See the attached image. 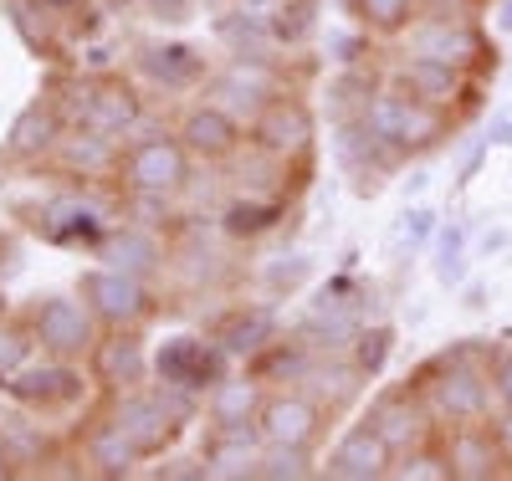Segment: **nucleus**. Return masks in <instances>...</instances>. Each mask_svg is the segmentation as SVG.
<instances>
[{
	"label": "nucleus",
	"instance_id": "2eb2a0df",
	"mask_svg": "<svg viewBox=\"0 0 512 481\" xmlns=\"http://www.w3.org/2000/svg\"><path fill=\"white\" fill-rule=\"evenodd\" d=\"M323 425V400L303 395V389H272L262 400V415H256V430L267 446H318Z\"/></svg>",
	"mask_w": 512,
	"mask_h": 481
},
{
	"label": "nucleus",
	"instance_id": "a18cd8bd",
	"mask_svg": "<svg viewBox=\"0 0 512 481\" xmlns=\"http://www.w3.org/2000/svg\"><path fill=\"white\" fill-rule=\"evenodd\" d=\"M159 481H210V466L205 456H169L164 466H154Z\"/></svg>",
	"mask_w": 512,
	"mask_h": 481
},
{
	"label": "nucleus",
	"instance_id": "6ab92c4d",
	"mask_svg": "<svg viewBox=\"0 0 512 481\" xmlns=\"http://www.w3.org/2000/svg\"><path fill=\"white\" fill-rule=\"evenodd\" d=\"M180 144L190 149V159H200V164H226L241 144H246V134H241V118L231 113V108H221V103H200V108H190L185 118H180Z\"/></svg>",
	"mask_w": 512,
	"mask_h": 481
},
{
	"label": "nucleus",
	"instance_id": "aec40b11",
	"mask_svg": "<svg viewBox=\"0 0 512 481\" xmlns=\"http://www.w3.org/2000/svg\"><path fill=\"white\" fill-rule=\"evenodd\" d=\"M441 451H446L456 481H497V476H507V456H502L487 420L482 425H451Z\"/></svg>",
	"mask_w": 512,
	"mask_h": 481
},
{
	"label": "nucleus",
	"instance_id": "2f4dec72",
	"mask_svg": "<svg viewBox=\"0 0 512 481\" xmlns=\"http://www.w3.org/2000/svg\"><path fill=\"white\" fill-rule=\"evenodd\" d=\"M216 31H221V41L231 47V57H272V52H277L267 11H251V6H241V11H231V16H226Z\"/></svg>",
	"mask_w": 512,
	"mask_h": 481
},
{
	"label": "nucleus",
	"instance_id": "4c0bfd02",
	"mask_svg": "<svg viewBox=\"0 0 512 481\" xmlns=\"http://www.w3.org/2000/svg\"><path fill=\"white\" fill-rule=\"evenodd\" d=\"M11 6V26L21 31V41L36 52V57H52L57 41H52V11H41V0H6Z\"/></svg>",
	"mask_w": 512,
	"mask_h": 481
},
{
	"label": "nucleus",
	"instance_id": "79ce46f5",
	"mask_svg": "<svg viewBox=\"0 0 512 481\" xmlns=\"http://www.w3.org/2000/svg\"><path fill=\"white\" fill-rule=\"evenodd\" d=\"M308 277H313V261H308L303 251H292V256H272L267 267H262V282H267V292H272V297L297 292Z\"/></svg>",
	"mask_w": 512,
	"mask_h": 481
},
{
	"label": "nucleus",
	"instance_id": "9b49d317",
	"mask_svg": "<svg viewBox=\"0 0 512 481\" xmlns=\"http://www.w3.org/2000/svg\"><path fill=\"white\" fill-rule=\"evenodd\" d=\"M108 210L93 200V195H82V190H62V195H47L36 205V221L31 231L41 241H52V246H82V251H98V241L108 236Z\"/></svg>",
	"mask_w": 512,
	"mask_h": 481
},
{
	"label": "nucleus",
	"instance_id": "f8f14e48",
	"mask_svg": "<svg viewBox=\"0 0 512 481\" xmlns=\"http://www.w3.org/2000/svg\"><path fill=\"white\" fill-rule=\"evenodd\" d=\"M88 374L103 395H128L154 379V354L144 348L139 328H103V338L88 354Z\"/></svg>",
	"mask_w": 512,
	"mask_h": 481
},
{
	"label": "nucleus",
	"instance_id": "1a4fd4ad",
	"mask_svg": "<svg viewBox=\"0 0 512 481\" xmlns=\"http://www.w3.org/2000/svg\"><path fill=\"white\" fill-rule=\"evenodd\" d=\"M410 52L415 57H441L456 62L472 77H487V67L497 72V47L487 41L482 26H472L466 16H425L410 26Z\"/></svg>",
	"mask_w": 512,
	"mask_h": 481
},
{
	"label": "nucleus",
	"instance_id": "7c9ffc66",
	"mask_svg": "<svg viewBox=\"0 0 512 481\" xmlns=\"http://www.w3.org/2000/svg\"><path fill=\"white\" fill-rule=\"evenodd\" d=\"M287 221V205L282 200H256V195H236L226 210H221V231L231 241H256V236H267Z\"/></svg>",
	"mask_w": 512,
	"mask_h": 481
},
{
	"label": "nucleus",
	"instance_id": "f704fd0d",
	"mask_svg": "<svg viewBox=\"0 0 512 481\" xmlns=\"http://www.w3.org/2000/svg\"><path fill=\"white\" fill-rule=\"evenodd\" d=\"M256 476L262 481H308V476H323V461L313 456V446H262Z\"/></svg>",
	"mask_w": 512,
	"mask_h": 481
},
{
	"label": "nucleus",
	"instance_id": "c03bdc74",
	"mask_svg": "<svg viewBox=\"0 0 512 481\" xmlns=\"http://www.w3.org/2000/svg\"><path fill=\"white\" fill-rule=\"evenodd\" d=\"M369 57V31L359 26V31H333L328 36V62H338V67H359Z\"/></svg>",
	"mask_w": 512,
	"mask_h": 481
},
{
	"label": "nucleus",
	"instance_id": "dca6fc26",
	"mask_svg": "<svg viewBox=\"0 0 512 481\" xmlns=\"http://www.w3.org/2000/svg\"><path fill=\"white\" fill-rule=\"evenodd\" d=\"M395 461L400 456L390 451V441L369 420H359L338 435V446L323 461V476L328 481H384V476H395Z\"/></svg>",
	"mask_w": 512,
	"mask_h": 481
},
{
	"label": "nucleus",
	"instance_id": "8fccbe9b",
	"mask_svg": "<svg viewBox=\"0 0 512 481\" xmlns=\"http://www.w3.org/2000/svg\"><path fill=\"white\" fill-rule=\"evenodd\" d=\"M487 425H492V435H497V446H502V456H507V471H512V410L502 405V415H492Z\"/></svg>",
	"mask_w": 512,
	"mask_h": 481
},
{
	"label": "nucleus",
	"instance_id": "39448f33",
	"mask_svg": "<svg viewBox=\"0 0 512 481\" xmlns=\"http://www.w3.org/2000/svg\"><path fill=\"white\" fill-rule=\"evenodd\" d=\"M118 180L134 195H180L190 185V149L180 134H144L118 154Z\"/></svg>",
	"mask_w": 512,
	"mask_h": 481
},
{
	"label": "nucleus",
	"instance_id": "bb28decb",
	"mask_svg": "<svg viewBox=\"0 0 512 481\" xmlns=\"http://www.w3.org/2000/svg\"><path fill=\"white\" fill-rule=\"evenodd\" d=\"M262 430H210V441L200 446L205 466H210V481H241V476H256V456H262Z\"/></svg>",
	"mask_w": 512,
	"mask_h": 481
},
{
	"label": "nucleus",
	"instance_id": "09e8293b",
	"mask_svg": "<svg viewBox=\"0 0 512 481\" xmlns=\"http://www.w3.org/2000/svg\"><path fill=\"white\" fill-rule=\"evenodd\" d=\"M482 134L492 139V149H512V108H497L492 123L482 128Z\"/></svg>",
	"mask_w": 512,
	"mask_h": 481
},
{
	"label": "nucleus",
	"instance_id": "bf43d9fd",
	"mask_svg": "<svg viewBox=\"0 0 512 481\" xmlns=\"http://www.w3.org/2000/svg\"><path fill=\"white\" fill-rule=\"evenodd\" d=\"M11 313V297H6V287H0V318H6Z\"/></svg>",
	"mask_w": 512,
	"mask_h": 481
},
{
	"label": "nucleus",
	"instance_id": "f3484780",
	"mask_svg": "<svg viewBox=\"0 0 512 481\" xmlns=\"http://www.w3.org/2000/svg\"><path fill=\"white\" fill-rule=\"evenodd\" d=\"M282 93V72L272 57H231L216 77H210V103H221L231 113H256Z\"/></svg>",
	"mask_w": 512,
	"mask_h": 481
},
{
	"label": "nucleus",
	"instance_id": "72a5a7b5",
	"mask_svg": "<svg viewBox=\"0 0 512 481\" xmlns=\"http://www.w3.org/2000/svg\"><path fill=\"white\" fill-rule=\"evenodd\" d=\"M436 226H441V215L431 210V205H410L405 200V210L395 215V226H390V256L395 261H410L415 251H425V246H431L436 241Z\"/></svg>",
	"mask_w": 512,
	"mask_h": 481
},
{
	"label": "nucleus",
	"instance_id": "052dcab7",
	"mask_svg": "<svg viewBox=\"0 0 512 481\" xmlns=\"http://www.w3.org/2000/svg\"><path fill=\"white\" fill-rule=\"evenodd\" d=\"M477 6H492V0H477Z\"/></svg>",
	"mask_w": 512,
	"mask_h": 481
},
{
	"label": "nucleus",
	"instance_id": "6e6552de",
	"mask_svg": "<svg viewBox=\"0 0 512 481\" xmlns=\"http://www.w3.org/2000/svg\"><path fill=\"white\" fill-rule=\"evenodd\" d=\"M231 374V354L221 348V338H195V333H175L154 348V379L190 389V395H210L221 379Z\"/></svg>",
	"mask_w": 512,
	"mask_h": 481
},
{
	"label": "nucleus",
	"instance_id": "5fc2aeb1",
	"mask_svg": "<svg viewBox=\"0 0 512 481\" xmlns=\"http://www.w3.org/2000/svg\"><path fill=\"white\" fill-rule=\"evenodd\" d=\"M425 185H431V169H410L405 180H400V190H405V200H415V195H425Z\"/></svg>",
	"mask_w": 512,
	"mask_h": 481
},
{
	"label": "nucleus",
	"instance_id": "ea45409f",
	"mask_svg": "<svg viewBox=\"0 0 512 481\" xmlns=\"http://www.w3.org/2000/svg\"><path fill=\"white\" fill-rule=\"evenodd\" d=\"M31 348H36V338H31L26 323H6V318H0V395H6V384L31 364Z\"/></svg>",
	"mask_w": 512,
	"mask_h": 481
},
{
	"label": "nucleus",
	"instance_id": "58836bf2",
	"mask_svg": "<svg viewBox=\"0 0 512 481\" xmlns=\"http://www.w3.org/2000/svg\"><path fill=\"white\" fill-rule=\"evenodd\" d=\"M308 384L318 389V395L328 400V410H333V405H344L349 395H359L364 374L354 369V359H349V364H328V359H318V364H313V374H308Z\"/></svg>",
	"mask_w": 512,
	"mask_h": 481
},
{
	"label": "nucleus",
	"instance_id": "3c124183",
	"mask_svg": "<svg viewBox=\"0 0 512 481\" xmlns=\"http://www.w3.org/2000/svg\"><path fill=\"white\" fill-rule=\"evenodd\" d=\"M507 246H512V231H507V226H487V231H482V241H477V251H482V256H502Z\"/></svg>",
	"mask_w": 512,
	"mask_h": 481
},
{
	"label": "nucleus",
	"instance_id": "f03ea898",
	"mask_svg": "<svg viewBox=\"0 0 512 481\" xmlns=\"http://www.w3.org/2000/svg\"><path fill=\"white\" fill-rule=\"evenodd\" d=\"M62 113L67 128H98V134H128L144 118V98L128 87L118 72H93V77H67L62 82Z\"/></svg>",
	"mask_w": 512,
	"mask_h": 481
},
{
	"label": "nucleus",
	"instance_id": "4d7b16f0",
	"mask_svg": "<svg viewBox=\"0 0 512 481\" xmlns=\"http://www.w3.org/2000/svg\"><path fill=\"white\" fill-rule=\"evenodd\" d=\"M77 6H82V0H41V11H52L57 21H62V16H72Z\"/></svg>",
	"mask_w": 512,
	"mask_h": 481
},
{
	"label": "nucleus",
	"instance_id": "a19ab883",
	"mask_svg": "<svg viewBox=\"0 0 512 481\" xmlns=\"http://www.w3.org/2000/svg\"><path fill=\"white\" fill-rule=\"evenodd\" d=\"M395 476L400 481H456L451 476V461H446V451L441 446H415V451H405L400 461H395Z\"/></svg>",
	"mask_w": 512,
	"mask_h": 481
},
{
	"label": "nucleus",
	"instance_id": "e433bc0d",
	"mask_svg": "<svg viewBox=\"0 0 512 481\" xmlns=\"http://www.w3.org/2000/svg\"><path fill=\"white\" fill-rule=\"evenodd\" d=\"M272 21V41L277 47H303V41L318 31V0H277L267 11Z\"/></svg>",
	"mask_w": 512,
	"mask_h": 481
},
{
	"label": "nucleus",
	"instance_id": "de8ad7c7",
	"mask_svg": "<svg viewBox=\"0 0 512 481\" xmlns=\"http://www.w3.org/2000/svg\"><path fill=\"white\" fill-rule=\"evenodd\" d=\"M492 389H497V405L512 410V348H497L492 354Z\"/></svg>",
	"mask_w": 512,
	"mask_h": 481
},
{
	"label": "nucleus",
	"instance_id": "4be33fe9",
	"mask_svg": "<svg viewBox=\"0 0 512 481\" xmlns=\"http://www.w3.org/2000/svg\"><path fill=\"white\" fill-rule=\"evenodd\" d=\"M262 400H267V384L256 379L251 369L246 374H226L205 395V420H210V430H251L256 415H262Z\"/></svg>",
	"mask_w": 512,
	"mask_h": 481
},
{
	"label": "nucleus",
	"instance_id": "c9c22d12",
	"mask_svg": "<svg viewBox=\"0 0 512 481\" xmlns=\"http://www.w3.org/2000/svg\"><path fill=\"white\" fill-rule=\"evenodd\" d=\"M349 359H354V369H359L364 379H379L384 364L395 359V328L379 323V318H369V323L354 333V343H349Z\"/></svg>",
	"mask_w": 512,
	"mask_h": 481
},
{
	"label": "nucleus",
	"instance_id": "a211bd4d",
	"mask_svg": "<svg viewBox=\"0 0 512 481\" xmlns=\"http://www.w3.org/2000/svg\"><path fill=\"white\" fill-rule=\"evenodd\" d=\"M62 134H67L62 103H57V98H36V103H26V108L11 118L6 139H0V154H6L11 164H36V159L57 154Z\"/></svg>",
	"mask_w": 512,
	"mask_h": 481
},
{
	"label": "nucleus",
	"instance_id": "c756f323",
	"mask_svg": "<svg viewBox=\"0 0 512 481\" xmlns=\"http://www.w3.org/2000/svg\"><path fill=\"white\" fill-rule=\"evenodd\" d=\"M323 354H318V348H308L303 338H277L272 348H267V354H256L246 369L256 374V379H262V384H308V374H313V364H318Z\"/></svg>",
	"mask_w": 512,
	"mask_h": 481
},
{
	"label": "nucleus",
	"instance_id": "13d9d810",
	"mask_svg": "<svg viewBox=\"0 0 512 481\" xmlns=\"http://www.w3.org/2000/svg\"><path fill=\"white\" fill-rule=\"evenodd\" d=\"M128 6H134V0H103V11H113V16H123Z\"/></svg>",
	"mask_w": 512,
	"mask_h": 481
},
{
	"label": "nucleus",
	"instance_id": "393cba45",
	"mask_svg": "<svg viewBox=\"0 0 512 481\" xmlns=\"http://www.w3.org/2000/svg\"><path fill=\"white\" fill-rule=\"evenodd\" d=\"M456 113L451 108H436V103H425L415 93H405L400 87V123H395V144L405 154H425V149H436L441 139L456 134Z\"/></svg>",
	"mask_w": 512,
	"mask_h": 481
},
{
	"label": "nucleus",
	"instance_id": "a878e982",
	"mask_svg": "<svg viewBox=\"0 0 512 481\" xmlns=\"http://www.w3.org/2000/svg\"><path fill=\"white\" fill-rule=\"evenodd\" d=\"M82 456H88L93 476H108V481H123V476H134V471L144 466V451L128 441V435H123L108 415L82 430Z\"/></svg>",
	"mask_w": 512,
	"mask_h": 481
},
{
	"label": "nucleus",
	"instance_id": "9d476101",
	"mask_svg": "<svg viewBox=\"0 0 512 481\" xmlns=\"http://www.w3.org/2000/svg\"><path fill=\"white\" fill-rule=\"evenodd\" d=\"M108 420L144 451V461H159L169 446L180 441L185 420L169 410L159 389H128V395H108Z\"/></svg>",
	"mask_w": 512,
	"mask_h": 481
},
{
	"label": "nucleus",
	"instance_id": "b1692460",
	"mask_svg": "<svg viewBox=\"0 0 512 481\" xmlns=\"http://www.w3.org/2000/svg\"><path fill=\"white\" fill-rule=\"evenodd\" d=\"M93 256L108 261V267L139 272V277H154V272L164 267V246H159V236H154L149 226H139V221H113Z\"/></svg>",
	"mask_w": 512,
	"mask_h": 481
},
{
	"label": "nucleus",
	"instance_id": "c85d7f7f",
	"mask_svg": "<svg viewBox=\"0 0 512 481\" xmlns=\"http://www.w3.org/2000/svg\"><path fill=\"white\" fill-rule=\"evenodd\" d=\"M118 139L113 134H98V128H67L62 144H57V159L67 174H82V180H93V174H118Z\"/></svg>",
	"mask_w": 512,
	"mask_h": 481
},
{
	"label": "nucleus",
	"instance_id": "ddd939ff",
	"mask_svg": "<svg viewBox=\"0 0 512 481\" xmlns=\"http://www.w3.org/2000/svg\"><path fill=\"white\" fill-rule=\"evenodd\" d=\"M400 87L425 103H436V108H451L456 118L461 113H472L477 98H482V77H472L466 67L456 62H441V57H405L400 62Z\"/></svg>",
	"mask_w": 512,
	"mask_h": 481
},
{
	"label": "nucleus",
	"instance_id": "412c9836",
	"mask_svg": "<svg viewBox=\"0 0 512 481\" xmlns=\"http://www.w3.org/2000/svg\"><path fill=\"white\" fill-rule=\"evenodd\" d=\"M134 62L154 87H164V93H190L195 82H205V57L190 41H144Z\"/></svg>",
	"mask_w": 512,
	"mask_h": 481
},
{
	"label": "nucleus",
	"instance_id": "6e6d98bb",
	"mask_svg": "<svg viewBox=\"0 0 512 481\" xmlns=\"http://www.w3.org/2000/svg\"><path fill=\"white\" fill-rule=\"evenodd\" d=\"M21 476V461L6 451V441H0V481H16Z\"/></svg>",
	"mask_w": 512,
	"mask_h": 481
},
{
	"label": "nucleus",
	"instance_id": "49530a36",
	"mask_svg": "<svg viewBox=\"0 0 512 481\" xmlns=\"http://www.w3.org/2000/svg\"><path fill=\"white\" fill-rule=\"evenodd\" d=\"M144 6L159 26H185L195 16V0H144Z\"/></svg>",
	"mask_w": 512,
	"mask_h": 481
},
{
	"label": "nucleus",
	"instance_id": "f257e3e1",
	"mask_svg": "<svg viewBox=\"0 0 512 481\" xmlns=\"http://www.w3.org/2000/svg\"><path fill=\"white\" fill-rule=\"evenodd\" d=\"M492 354H497V348L487 338H456L451 348L431 354L410 374V384L420 389L425 410H431V420L441 430L492 420V400H497V389H492Z\"/></svg>",
	"mask_w": 512,
	"mask_h": 481
},
{
	"label": "nucleus",
	"instance_id": "603ef678",
	"mask_svg": "<svg viewBox=\"0 0 512 481\" xmlns=\"http://www.w3.org/2000/svg\"><path fill=\"white\" fill-rule=\"evenodd\" d=\"M487 302H492V292H487V282H477V277H472V282H466V287H461V308H466V313H482V308H487Z\"/></svg>",
	"mask_w": 512,
	"mask_h": 481
},
{
	"label": "nucleus",
	"instance_id": "cd10ccee",
	"mask_svg": "<svg viewBox=\"0 0 512 481\" xmlns=\"http://www.w3.org/2000/svg\"><path fill=\"white\" fill-rule=\"evenodd\" d=\"M472 221L466 215H451V221L436 226V241H431V272L446 292H461L472 282Z\"/></svg>",
	"mask_w": 512,
	"mask_h": 481
},
{
	"label": "nucleus",
	"instance_id": "864d4df0",
	"mask_svg": "<svg viewBox=\"0 0 512 481\" xmlns=\"http://www.w3.org/2000/svg\"><path fill=\"white\" fill-rule=\"evenodd\" d=\"M492 31L512 36V0H492Z\"/></svg>",
	"mask_w": 512,
	"mask_h": 481
},
{
	"label": "nucleus",
	"instance_id": "20e7f679",
	"mask_svg": "<svg viewBox=\"0 0 512 481\" xmlns=\"http://www.w3.org/2000/svg\"><path fill=\"white\" fill-rule=\"evenodd\" d=\"M246 139L256 154H267L277 164H303V159H313V144H318V118L297 93H277L272 103L251 113Z\"/></svg>",
	"mask_w": 512,
	"mask_h": 481
},
{
	"label": "nucleus",
	"instance_id": "0eeeda50",
	"mask_svg": "<svg viewBox=\"0 0 512 481\" xmlns=\"http://www.w3.org/2000/svg\"><path fill=\"white\" fill-rule=\"evenodd\" d=\"M82 302L93 308V318L103 328H139L154 318V292H149V277L139 272H123V267H88L77 282Z\"/></svg>",
	"mask_w": 512,
	"mask_h": 481
},
{
	"label": "nucleus",
	"instance_id": "473e14b6",
	"mask_svg": "<svg viewBox=\"0 0 512 481\" xmlns=\"http://www.w3.org/2000/svg\"><path fill=\"white\" fill-rule=\"evenodd\" d=\"M349 16L369 36H400L420 21V0H349Z\"/></svg>",
	"mask_w": 512,
	"mask_h": 481
},
{
	"label": "nucleus",
	"instance_id": "5701e85b",
	"mask_svg": "<svg viewBox=\"0 0 512 481\" xmlns=\"http://www.w3.org/2000/svg\"><path fill=\"white\" fill-rule=\"evenodd\" d=\"M216 338H221V348L231 359L251 364L256 354H267V348L282 338V318H277V308H267V302H246V308L221 318Z\"/></svg>",
	"mask_w": 512,
	"mask_h": 481
},
{
	"label": "nucleus",
	"instance_id": "4468645a",
	"mask_svg": "<svg viewBox=\"0 0 512 481\" xmlns=\"http://www.w3.org/2000/svg\"><path fill=\"white\" fill-rule=\"evenodd\" d=\"M364 420L390 441V451L395 456H405V451H415V446H425L431 441V430H441L436 420H431V410H425V400H420V389L405 379L400 389H384V395H374L369 400V410H364Z\"/></svg>",
	"mask_w": 512,
	"mask_h": 481
},
{
	"label": "nucleus",
	"instance_id": "37998d69",
	"mask_svg": "<svg viewBox=\"0 0 512 481\" xmlns=\"http://www.w3.org/2000/svg\"><path fill=\"white\" fill-rule=\"evenodd\" d=\"M487 159H492V139H487V134H472V139L461 144V159H456V180H451V185H456V190H466V185H472L477 174H482V164H487Z\"/></svg>",
	"mask_w": 512,
	"mask_h": 481
},
{
	"label": "nucleus",
	"instance_id": "7ed1b4c3",
	"mask_svg": "<svg viewBox=\"0 0 512 481\" xmlns=\"http://www.w3.org/2000/svg\"><path fill=\"white\" fill-rule=\"evenodd\" d=\"M36 338L41 354H52V359H88L93 354V343L103 338V323L93 318V308L82 302V292H47V297H36L26 318H21Z\"/></svg>",
	"mask_w": 512,
	"mask_h": 481
},
{
	"label": "nucleus",
	"instance_id": "423d86ee",
	"mask_svg": "<svg viewBox=\"0 0 512 481\" xmlns=\"http://www.w3.org/2000/svg\"><path fill=\"white\" fill-rule=\"evenodd\" d=\"M93 389V374H82L77 359H41V364H26L11 384H6V400L31 410V415H67L88 400Z\"/></svg>",
	"mask_w": 512,
	"mask_h": 481
}]
</instances>
